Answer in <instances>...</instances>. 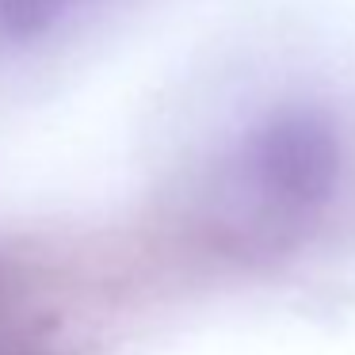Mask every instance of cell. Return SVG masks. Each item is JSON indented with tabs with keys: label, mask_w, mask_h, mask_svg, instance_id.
I'll list each match as a JSON object with an SVG mask.
<instances>
[{
	"label": "cell",
	"mask_w": 355,
	"mask_h": 355,
	"mask_svg": "<svg viewBox=\"0 0 355 355\" xmlns=\"http://www.w3.org/2000/svg\"><path fill=\"white\" fill-rule=\"evenodd\" d=\"M100 0H0V46L24 50L54 39Z\"/></svg>",
	"instance_id": "obj_2"
},
{
	"label": "cell",
	"mask_w": 355,
	"mask_h": 355,
	"mask_svg": "<svg viewBox=\"0 0 355 355\" xmlns=\"http://www.w3.org/2000/svg\"><path fill=\"white\" fill-rule=\"evenodd\" d=\"M344 168L340 130L321 107H279L248 130L241 172L263 202L313 210L336 191Z\"/></svg>",
	"instance_id": "obj_1"
}]
</instances>
